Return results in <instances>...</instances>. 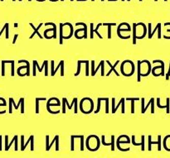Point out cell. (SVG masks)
I'll return each instance as SVG.
<instances>
[{"mask_svg": "<svg viewBox=\"0 0 170 158\" xmlns=\"http://www.w3.org/2000/svg\"><path fill=\"white\" fill-rule=\"evenodd\" d=\"M74 34L73 27L70 23H60V37L59 44L63 43V39H70Z\"/></svg>", "mask_w": 170, "mask_h": 158, "instance_id": "6da1fadb", "label": "cell"}, {"mask_svg": "<svg viewBox=\"0 0 170 158\" xmlns=\"http://www.w3.org/2000/svg\"><path fill=\"white\" fill-rule=\"evenodd\" d=\"M152 69H151V64L148 60H144V61H138V82L141 81V77L148 76Z\"/></svg>", "mask_w": 170, "mask_h": 158, "instance_id": "7a4b0ae2", "label": "cell"}, {"mask_svg": "<svg viewBox=\"0 0 170 158\" xmlns=\"http://www.w3.org/2000/svg\"><path fill=\"white\" fill-rule=\"evenodd\" d=\"M135 71V66L134 62L130 60H125L120 65V71L123 75L125 76H131L134 73Z\"/></svg>", "mask_w": 170, "mask_h": 158, "instance_id": "3957f363", "label": "cell"}, {"mask_svg": "<svg viewBox=\"0 0 170 158\" xmlns=\"http://www.w3.org/2000/svg\"><path fill=\"white\" fill-rule=\"evenodd\" d=\"M80 110L85 114H89L94 110V103L90 98H83L80 102Z\"/></svg>", "mask_w": 170, "mask_h": 158, "instance_id": "277c9868", "label": "cell"}, {"mask_svg": "<svg viewBox=\"0 0 170 158\" xmlns=\"http://www.w3.org/2000/svg\"><path fill=\"white\" fill-rule=\"evenodd\" d=\"M21 63H25L26 65L20 66L19 68L17 69V73L19 76H24V75H27V76H29L30 75V63L28 61L26 60H20L18 61V64H21Z\"/></svg>", "mask_w": 170, "mask_h": 158, "instance_id": "5b68a950", "label": "cell"}, {"mask_svg": "<svg viewBox=\"0 0 170 158\" xmlns=\"http://www.w3.org/2000/svg\"><path fill=\"white\" fill-rule=\"evenodd\" d=\"M135 31H136V38L138 40L144 39L145 37L147 34V27L146 25L143 23H136V28H135Z\"/></svg>", "mask_w": 170, "mask_h": 158, "instance_id": "8992f818", "label": "cell"}, {"mask_svg": "<svg viewBox=\"0 0 170 158\" xmlns=\"http://www.w3.org/2000/svg\"><path fill=\"white\" fill-rule=\"evenodd\" d=\"M100 26H102V23H98V24H97L96 27L95 28V29H94V23H91L90 24V37L91 39L94 38V33H96V35L99 37L100 39H103V37L99 33V31H98V29H99V27Z\"/></svg>", "mask_w": 170, "mask_h": 158, "instance_id": "52a82bcc", "label": "cell"}, {"mask_svg": "<svg viewBox=\"0 0 170 158\" xmlns=\"http://www.w3.org/2000/svg\"><path fill=\"white\" fill-rule=\"evenodd\" d=\"M63 99L65 100L66 104H67L68 109H72V106L74 105V108H75L74 109V113H77V112H78V104H77L78 99H77V98H74V99H72V102H71V104H69L68 100H67V98H63Z\"/></svg>", "mask_w": 170, "mask_h": 158, "instance_id": "ba28073f", "label": "cell"}, {"mask_svg": "<svg viewBox=\"0 0 170 158\" xmlns=\"http://www.w3.org/2000/svg\"><path fill=\"white\" fill-rule=\"evenodd\" d=\"M105 62H106L107 64H108L109 65H110V67H111V69H110L108 73L106 74V76H109V75L111 74V72H112V71H113V72H115V75H117V76H119V74L118 72H117V71H116V69H115V67H116V66H117V65H119V61H115V64L113 65L111 64V62H110L109 61H105Z\"/></svg>", "mask_w": 170, "mask_h": 158, "instance_id": "9c48e42d", "label": "cell"}, {"mask_svg": "<svg viewBox=\"0 0 170 158\" xmlns=\"http://www.w3.org/2000/svg\"><path fill=\"white\" fill-rule=\"evenodd\" d=\"M100 68H101V76H105V61H101L100 62V64L96 67V69H95L90 73L91 75H92V76H95L96 74V72H97V71H98Z\"/></svg>", "mask_w": 170, "mask_h": 158, "instance_id": "30bf717a", "label": "cell"}, {"mask_svg": "<svg viewBox=\"0 0 170 158\" xmlns=\"http://www.w3.org/2000/svg\"><path fill=\"white\" fill-rule=\"evenodd\" d=\"M29 25H30L31 27H32V28L33 29V31H33V33L30 36L29 39H32L33 37H34V35H35V34H37V35H38V37H39V38H40V39H42V38H43V37L39 33V29L41 28V27H42V25H43V23H40V24H39V26L37 27V28H36L35 27H34V25H33V23H29Z\"/></svg>", "mask_w": 170, "mask_h": 158, "instance_id": "8fae6325", "label": "cell"}, {"mask_svg": "<svg viewBox=\"0 0 170 158\" xmlns=\"http://www.w3.org/2000/svg\"><path fill=\"white\" fill-rule=\"evenodd\" d=\"M135 136L133 135L132 136V144L134 145V146H141L142 148H141V150L142 151H144V146H145V143H144V136L142 135L141 136V143H135Z\"/></svg>", "mask_w": 170, "mask_h": 158, "instance_id": "7c38bea8", "label": "cell"}, {"mask_svg": "<svg viewBox=\"0 0 170 158\" xmlns=\"http://www.w3.org/2000/svg\"><path fill=\"white\" fill-rule=\"evenodd\" d=\"M158 139H159V141L156 142V143L155 142H152L151 141V136L150 135L149 136V151H151V145L152 144H158L159 145L158 149L160 151V149H161V147H160V143H161V136H159Z\"/></svg>", "mask_w": 170, "mask_h": 158, "instance_id": "4fadbf2b", "label": "cell"}, {"mask_svg": "<svg viewBox=\"0 0 170 158\" xmlns=\"http://www.w3.org/2000/svg\"><path fill=\"white\" fill-rule=\"evenodd\" d=\"M125 100L131 101V113H134V102L140 100V98H126Z\"/></svg>", "mask_w": 170, "mask_h": 158, "instance_id": "5bb4252c", "label": "cell"}, {"mask_svg": "<svg viewBox=\"0 0 170 158\" xmlns=\"http://www.w3.org/2000/svg\"><path fill=\"white\" fill-rule=\"evenodd\" d=\"M86 60H79V61H77V71H76V73H75V75H74L75 76H78V75H80L81 64H82V63H86Z\"/></svg>", "mask_w": 170, "mask_h": 158, "instance_id": "9a60e30c", "label": "cell"}, {"mask_svg": "<svg viewBox=\"0 0 170 158\" xmlns=\"http://www.w3.org/2000/svg\"><path fill=\"white\" fill-rule=\"evenodd\" d=\"M59 68H64V61H60L58 65L56 66V68L54 69L51 72V75H52V76H54V75H56V71H57L58 69H59Z\"/></svg>", "mask_w": 170, "mask_h": 158, "instance_id": "2e32d148", "label": "cell"}, {"mask_svg": "<svg viewBox=\"0 0 170 158\" xmlns=\"http://www.w3.org/2000/svg\"><path fill=\"white\" fill-rule=\"evenodd\" d=\"M125 98H121L120 100H119V102L118 104H117V106H115V108H113V109H112V113H116V110H117V109H119V106L122 105V104L125 103Z\"/></svg>", "mask_w": 170, "mask_h": 158, "instance_id": "e0dca14e", "label": "cell"}, {"mask_svg": "<svg viewBox=\"0 0 170 158\" xmlns=\"http://www.w3.org/2000/svg\"><path fill=\"white\" fill-rule=\"evenodd\" d=\"M9 99H10V100L12 101V104H13V106H14L15 109H18V108H19V106L22 105V103H23V101H24V99H23V98H21V99H19V102H18V103L16 105V103H14V100H13V99H12V98H9Z\"/></svg>", "mask_w": 170, "mask_h": 158, "instance_id": "ac0fdd59", "label": "cell"}, {"mask_svg": "<svg viewBox=\"0 0 170 158\" xmlns=\"http://www.w3.org/2000/svg\"><path fill=\"white\" fill-rule=\"evenodd\" d=\"M135 28H136V23L133 24V37H132V42H133L134 45L136 44V31H135Z\"/></svg>", "mask_w": 170, "mask_h": 158, "instance_id": "d6986e66", "label": "cell"}, {"mask_svg": "<svg viewBox=\"0 0 170 158\" xmlns=\"http://www.w3.org/2000/svg\"><path fill=\"white\" fill-rule=\"evenodd\" d=\"M131 31V27L129 26V27H126L125 28H122L120 25H119L118 27H117V34H119V32H121V31Z\"/></svg>", "mask_w": 170, "mask_h": 158, "instance_id": "ffe728a7", "label": "cell"}, {"mask_svg": "<svg viewBox=\"0 0 170 158\" xmlns=\"http://www.w3.org/2000/svg\"><path fill=\"white\" fill-rule=\"evenodd\" d=\"M46 99V98H36V113H39V101Z\"/></svg>", "mask_w": 170, "mask_h": 158, "instance_id": "44dd1931", "label": "cell"}, {"mask_svg": "<svg viewBox=\"0 0 170 158\" xmlns=\"http://www.w3.org/2000/svg\"><path fill=\"white\" fill-rule=\"evenodd\" d=\"M103 100V98H98L97 99V108L95 110L94 113H98L100 110V105H101V101Z\"/></svg>", "mask_w": 170, "mask_h": 158, "instance_id": "7402d4cb", "label": "cell"}, {"mask_svg": "<svg viewBox=\"0 0 170 158\" xmlns=\"http://www.w3.org/2000/svg\"><path fill=\"white\" fill-rule=\"evenodd\" d=\"M57 139H59V136H58V135H56V137H54V139H53V140H52V142L51 143V144H49L48 147H46V150H47V151H49V150H50V148H51V147L52 146V144L54 143H56Z\"/></svg>", "mask_w": 170, "mask_h": 158, "instance_id": "603a6c76", "label": "cell"}, {"mask_svg": "<svg viewBox=\"0 0 170 158\" xmlns=\"http://www.w3.org/2000/svg\"><path fill=\"white\" fill-rule=\"evenodd\" d=\"M75 138V136L72 135L71 136V151H74V140Z\"/></svg>", "mask_w": 170, "mask_h": 158, "instance_id": "cb8c5ba5", "label": "cell"}, {"mask_svg": "<svg viewBox=\"0 0 170 158\" xmlns=\"http://www.w3.org/2000/svg\"><path fill=\"white\" fill-rule=\"evenodd\" d=\"M33 138H34V136H33V135H31V136H30V137H29V139H28V141L27 142V143H25V144H24V146H23V148H22V149H21V150H22V151H24V150H25V148H26V147L27 146V144H28V143H31V141H32V140H33Z\"/></svg>", "mask_w": 170, "mask_h": 158, "instance_id": "d4e9b609", "label": "cell"}, {"mask_svg": "<svg viewBox=\"0 0 170 158\" xmlns=\"http://www.w3.org/2000/svg\"><path fill=\"white\" fill-rule=\"evenodd\" d=\"M89 61L86 60V76H89Z\"/></svg>", "mask_w": 170, "mask_h": 158, "instance_id": "484cf974", "label": "cell"}, {"mask_svg": "<svg viewBox=\"0 0 170 158\" xmlns=\"http://www.w3.org/2000/svg\"><path fill=\"white\" fill-rule=\"evenodd\" d=\"M16 139H18V136H17V135H16V136H14V137H13V139H12V141L11 142V143H9V144H8V147H7V148H5V150H6V151H8V149H9V148H10V147L12 146V143H15V141H16Z\"/></svg>", "mask_w": 170, "mask_h": 158, "instance_id": "4316f807", "label": "cell"}, {"mask_svg": "<svg viewBox=\"0 0 170 158\" xmlns=\"http://www.w3.org/2000/svg\"><path fill=\"white\" fill-rule=\"evenodd\" d=\"M111 151L115 150V136L112 135L111 136Z\"/></svg>", "mask_w": 170, "mask_h": 158, "instance_id": "83f0119b", "label": "cell"}, {"mask_svg": "<svg viewBox=\"0 0 170 158\" xmlns=\"http://www.w3.org/2000/svg\"><path fill=\"white\" fill-rule=\"evenodd\" d=\"M11 65H12V69H11V75L12 76H14V61L13 60H12V62H11Z\"/></svg>", "mask_w": 170, "mask_h": 158, "instance_id": "f1b7e54d", "label": "cell"}, {"mask_svg": "<svg viewBox=\"0 0 170 158\" xmlns=\"http://www.w3.org/2000/svg\"><path fill=\"white\" fill-rule=\"evenodd\" d=\"M144 98H142L141 99V105H142V109H141V113H144V108H145V106H144Z\"/></svg>", "mask_w": 170, "mask_h": 158, "instance_id": "f546056e", "label": "cell"}, {"mask_svg": "<svg viewBox=\"0 0 170 158\" xmlns=\"http://www.w3.org/2000/svg\"><path fill=\"white\" fill-rule=\"evenodd\" d=\"M105 113H109V98L105 100Z\"/></svg>", "mask_w": 170, "mask_h": 158, "instance_id": "4dcf8cb0", "label": "cell"}, {"mask_svg": "<svg viewBox=\"0 0 170 158\" xmlns=\"http://www.w3.org/2000/svg\"><path fill=\"white\" fill-rule=\"evenodd\" d=\"M5 75V63L4 61H2V76Z\"/></svg>", "mask_w": 170, "mask_h": 158, "instance_id": "1f68e13d", "label": "cell"}, {"mask_svg": "<svg viewBox=\"0 0 170 158\" xmlns=\"http://www.w3.org/2000/svg\"><path fill=\"white\" fill-rule=\"evenodd\" d=\"M81 150H84V136H81Z\"/></svg>", "mask_w": 170, "mask_h": 158, "instance_id": "d6a6232c", "label": "cell"}, {"mask_svg": "<svg viewBox=\"0 0 170 158\" xmlns=\"http://www.w3.org/2000/svg\"><path fill=\"white\" fill-rule=\"evenodd\" d=\"M148 28H149V31H148V37H149V39H151V32H152V31H151V23L148 24Z\"/></svg>", "mask_w": 170, "mask_h": 158, "instance_id": "836d02e7", "label": "cell"}, {"mask_svg": "<svg viewBox=\"0 0 170 158\" xmlns=\"http://www.w3.org/2000/svg\"><path fill=\"white\" fill-rule=\"evenodd\" d=\"M152 102H151V113H154V99L152 98Z\"/></svg>", "mask_w": 170, "mask_h": 158, "instance_id": "e575fe53", "label": "cell"}, {"mask_svg": "<svg viewBox=\"0 0 170 158\" xmlns=\"http://www.w3.org/2000/svg\"><path fill=\"white\" fill-rule=\"evenodd\" d=\"M101 140H102V143L104 146H111V143H106L105 142V136L104 135L101 137Z\"/></svg>", "mask_w": 170, "mask_h": 158, "instance_id": "d590c367", "label": "cell"}, {"mask_svg": "<svg viewBox=\"0 0 170 158\" xmlns=\"http://www.w3.org/2000/svg\"><path fill=\"white\" fill-rule=\"evenodd\" d=\"M48 61H47L46 65H45V76H48Z\"/></svg>", "mask_w": 170, "mask_h": 158, "instance_id": "8d00e7d4", "label": "cell"}, {"mask_svg": "<svg viewBox=\"0 0 170 158\" xmlns=\"http://www.w3.org/2000/svg\"><path fill=\"white\" fill-rule=\"evenodd\" d=\"M62 113H66V102L62 99Z\"/></svg>", "mask_w": 170, "mask_h": 158, "instance_id": "74e56055", "label": "cell"}, {"mask_svg": "<svg viewBox=\"0 0 170 158\" xmlns=\"http://www.w3.org/2000/svg\"><path fill=\"white\" fill-rule=\"evenodd\" d=\"M111 27H108V38L109 39H111Z\"/></svg>", "mask_w": 170, "mask_h": 158, "instance_id": "f35d334b", "label": "cell"}, {"mask_svg": "<svg viewBox=\"0 0 170 158\" xmlns=\"http://www.w3.org/2000/svg\"><path fill=\"white\" fill-rule=\"evenodd\" d=\"M21 145H22L21 146V149H22L24 146V136L23 135L21 136Z\"/></svg>", "mask_w": 170, "mask_h": 158, "instance_id": "ab89813d", "label": "cell"}, {"mask_svg": "<svg viewBox=\"0 0 170 158\" xmlns=\"http://www.w3.org/2000/svg\"><path fill=\"white\" fill-rule=\"evenodd\" d=\"M102 26H107V27H112V26H116V23H102Z\"/></svg>", "mask_w": 170, "mask_h": 158, "instance_id": "60d3db41", "label": "cell"}, {"mask_svg": "<svg viewBox=\"0 0 170 158\" xmlns=\"http://www.w3.org/2000/svg\"><path fill=\"white\" fill-rule=\"evenodd\" d=\"M8 26H9V24H8V23H5L4 27H3V29L1 30V31H0V36H1V34L3 33V31H4V30H6V28H7V27H8Z\"/></svg>", "mask_w": 170, "mask_h": 158, "instance_id": "b9f144b4", "label": "cell"}, {"mask_svg": "<svg viewBox=\"0 0 170 158\" xmlns=\"http://www.w3.org/2000/svg\"><path fill=\"white\" fill-rule=\"evenodd\" d=\"M151 102H152V99H150L149 102L148 103V104H147V106H145V108H144V113H145V112L147 111V109H148V108H149V106H150V105H151Z\"/></svg>", "mask_w": 170, "mask_h": 158, "instance_id": "7bdbcfd3", "label": "cell"}, {"mask_svg": "<svg viewBox=\"0 0 170 158\" xmlns=\"http://www.w3.org/2000/svg\"><path fill=\"white\" fill-rule=\"evenodd\" d=\"M18 34L14 35L13 41H12V44H15V43H16V41H17V38H18Z\"/></svg>", "mask_w": 170, "mask_h": 158, "instance_id": "ee69618b", "label": "cell"}, {"mask_svg": "<svg viewBox=\"0 0 170 158\" xmlns=\"http://www.w3.org/2000/svg\"><path fill=\"white\" fill-rule=\"evenodd\" d=\"M49 1H51V2H57V1H59V0H49Z\"/></svg>", "mask_w": 170, "mask_h": 158, "instance_id": "f6af8a7d", "label": "cell"}, {"mask_svg": "<svg viewBox=\"0 0 170 158\" xmlns=\"http://www.w3.org/2000/svg\"><path fill=\"white\" fill-rule=\"evenodd\" d=\"M37 2H44V1H46V0H37Z\"/></svg>", "mask_w": 170, "mask_h": 158, "instance_id": "bcb514c9", "label": "cell"}, {"mask_svg": "<svg viewBox=\"0 0 170 158\" xmlns=\"http://www.w3.org/2000/svg\"><path fill=\"white\" fill-rule=\"evenodd\" d=\"M14 27H18V23H15L14 24Z\"/></svg>", "mask_w": 170, "mask_h": 158, "instance_id": "7dc6e473", "label": "cell"}, {"mask_svg": "<svg viewBox=\"0 0 170 158\" xmlns=\"http://www.w3.org/2000/svg\"><path fill=\"white\" fill-rule=\"evenodd\" d=\"M108 1H110V2H112V1H117V0H108Z\"/></svg>", "mask_w": 170, "mask_h": 158, "instance_id": "c3c4849f", "label": "cell"}, {"mask_svg": "<svg viewBox=\"0 0 170 158\" xmlns=\"http://www.w3.org/2000/svg\"><path fill=\"white\" fill-rule=\"evenodd\" d=\"M91 1H92V2H94V1H95V0H91ZM100 1H102V2H104V1H105V0H100Z\"/></svg>", "mask_w": 170, "mask_h": 158, "instance_id": "681fc988", "label": "cell"}, {"mask_svg": "<svg viewBox=\"0 0 170 158\" xmlns=\"http://www.w3.org/2000/svg\"><path fill=\"white\" fill-rule=\"evenodd\" d=\"M18 1H20V2H21V1H23V0H18ZM28 1L31 2V1H32V0H28Z\"/></svg>", "mask_w": 170, "mask_h": 158, "instance_id": "f907efd6", "label": "cell"}, {"mask_svg": "<svg viewBox=\"0 0 170 158\" xmlns=\"http://www.w3.org/2000/svg\"><path fill=\"white\" fill-rule=\"evenodd\" d=\"M60 1H61V2H63V1H64V0H60ZM71 2H72V1H74V0H71Z\"/></svg>", "mask_w": 170, "mask_h": 158, "instance_id": "816d5d0a", "label": "cell"}, {"mask_svg": "<svg viewBox=\"0 0 170 158\" xmlns=\"http://www.w3.org/2000/svg\"><path fill=\"white\" fill-rule=\"evenodd\" d=\"M138 1H140V2H142V0H138Z\"/></svg>", "mask_w": 170, "mask_h": 158, "instance_id": "f5cc1de1", "label": "cell"}, {"mask_svg": "<svg viewBox=\"0 0 170 158\" xmlns=\"http://www.w3.org/2000/svg\"><path fill=\"white\" fill-rule=\"evenodd\" d=\"M121 1H123V2H125V0H121Z\"/></svg>", "mask_w": 170, "mask_h": 158, "instance_id": "db71d44e", "label": "cell"}, {"mask_svg": "<svg viewBox=\"0 0 170 158\" xmlns=\"http://www.w3.org/2000/svg\"><path fill=\"white\" fill-rule=\"evenodd\" d=\"M126 1H128V2H130V0H126Z\"/></svg>", "mask_w": 170, "mask_h": 158, "instance_id": "11a10c76", "label": "cell"}, {"mask_svg": "<svg viewBox=\"0 0 170 158\" xmlns=\"http://www.w3.org/2000/svg\"><path fill=\"white\" fill-rule=\"evenodd\" d=\"M77 1H80V0H77Z\"/></svg>", "mask_w": 170, "mask_h": 158, "instance_id": "9f6ffc18", "label": "cell"}]
</instances>
